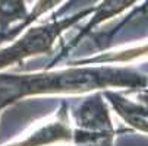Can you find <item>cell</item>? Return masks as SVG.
I'll list each match as a JSON object with an SVG mask.
<instances>
[{
	"label": "cell",
	"mask_w": 148,
	"mask_h": 146,
	"mask_svg": "<svg viewBox=\"0 0 148 146\" xmlns=\"http://www.w3.org/2000/svg\"><path fill=\"white\" fill-rule=\"evenodd\" d=\"M148 75L128 66H71L29 75L0 73V111L27 96L87 94L109 88L145 89Z\"/></svg>",
	"instance_id": "obj_1"
},
{
	"label": "cell",
	"mask_w": 148,
	"mask_h": 146,
	"mask_svg": "<svg viewBox=\"0 0 148 146\" xmlns=\"http://www.w3.org/2000/svg\"><path fill=\"white\" fill-rule=\"evenodd\" d=\"M92 10L94 7L91 6L63 19L51 20L49 24L29 28L12 45L0 50V70H3L12 65H18L28 57L40 56V54H51L57 38L65 31L76 25L79 20L90 16Z\"/></svg>",
	"instance_id": "obj_2"
},
{
	"label": "cell",
	"mask_w": 148,
	"mask_h": 146,
	"mask_svg": "<svg viewBox=\"0 0 148 146\" xmlns=\"http://www.w3.org/2000/svg\"><path fill=\"white\" fill-rule=\"evenodd\" d=\"M69 120L68 104L63 102L59 108L56 118L37 129L24 140L8 145V146H53L72 142V127Z\"/></svg>",
	"instance_id": "obj_3"
},
{
	"label": "cell",
	"mask_w": 148,
	"mask_h": 146,
	"mask_svg": "<svg viewBox=\"0 0 148 146\" xmlns=\"http://www.w3.org/2000/svg\"><path fill=\"white\" fill-rule=\"evenodd\" d=\"M75 127L87 130H112L114 129L110 118V110L103 99V92H97L73 108L72 111Z\"/></svg>",
	"instance_id": "obj_4"
},
{
	"label": "cell",
	"mask_w": 148,
	"mask_h": 146,
	"mask_svg": "<svg viewBox=\"0 0 148 146\" xmlns=\"http://www.w3.org/2000/svg\"><path fill=\"white\" fill-rule=\"evenodd\" d=\"M103 96L107 99L116 114L128 124V126L142 132L148 133V105H139V104L131 101L125 95L119 92H113L110 89H104Z\"/></svg>",
	"instance_id": "obj_5"
},
{
	"label": "cell",
	"mask_w": 148,
	"mask_h": 146,
	"mask_svg": "<svg viewBox=\"0 0 148 146\" xmlns=\"http://www.w3.org/2000/svg\"><path fill=\"white\" fill-rule=\"evenodd\" d=\"M136 2H139V0H101V3L94 7V10L91 13L90 22L79 31V34L72 39V43L68 44V50L75 47L84 37H87L88 34H91V31L94 28H97L98 25L106 22V20H109V19L120 15L126 9H129L131 6H134Z\"/></svg>",
	"instance_id": "obj_6"
},
{
	"label": "cell",
	"mask_w": 148,
	"mask_h": 146,
	"mask_svg": "<svg viewBox=\"0 0 148 146\" xmlns=\"http://www.w3.org/2000/svg\"><path fill=\"white\" fill-rule=\"evenodd\" d=\"M148 57V43L142 44L139 47L122 50V51H112V53H103L97 57L75 60L71 63V66H82V65H109V63H132L135 60H141Z\"/></svg>",
	"instance_id": "obj_7"
},
{
	"label": "cell",
	"mask_w": 148,
	"mask_h": 146,
	"mask_svg": "<svg viewBox=\"0 0 148 146\" xmlns=\"http://www.w3.org/2000/svg\"><path fill=\"white\" fill-rule=\"evenodd\" d=\"M62 2H63V0H37L34 7H32V10L28 12V15L24 18V20H21V22H19V25H16L13 29H8V31L2 32L3 43H5V41H10V39L16 38L25 28H28L34 20H37L40 16L46 15L47 12H50L56 6H59Z\"/></svg>",
	"instance_id": "obj_8"
},
{
	"label": "cell",
	"mask_w": 148,
	"mask_h": 146,
	"mask_svg": "<svg viewBox=\"0 0 148 146\" xmlns=\"http://www.w3.org/2000/svg\"><path fill=\"white\" fill-rule=\"evenodd\" d=\"M116 130H87L78 129L72 130V140L75 146H113Z\"/></svg>",
	"instance_id": "obj_9"
},
{
	"label": "cell",
	"mask_w": 148,
	"mask_h": 146,
	"mask_svg": "<svg viewBox=\"0 0 148 146\" xmlns=\"http://www.w3.org/2000/svg\"><path fill=\"white\" fill-rule=\"evenodd\" d=\"M28 15L25 0H0V32L9 29L15 22H21Z\"/></svg>",
	"instance_id": "obj_10"
},
{
	"label": "cell",
	"mask_w": 148,
	"mask_h": 146,
	"mask_svg": "<svg viewBox=\"0 0 148 146\" xmlns=\"http://www.w3.org/2000/svg\"><path fill=\"white\" fill-rule=\"evenodd\" d=\"M0 35H2V32H0Z\"/></svg>",
	"instance_id": "obj_11"
}]
</instances>
